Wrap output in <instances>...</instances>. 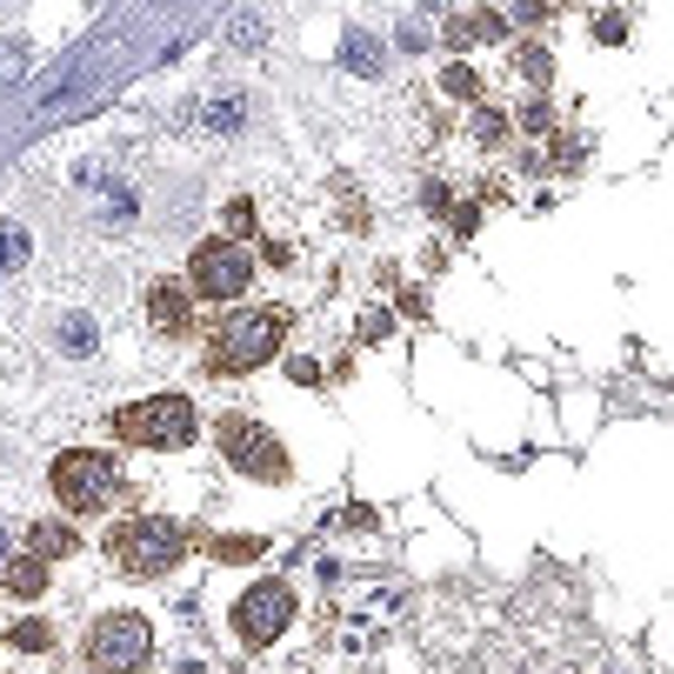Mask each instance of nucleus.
Returning <instances> with one entry per match:
<instances>
[{"mask_svg":"<svg viewBox=\"0 0 674 674\" xmlns=\"http://www.w3.org/2000/svg\"><path fill=\"white\" fill-rule=\"evenodd\" d=\"M54 494H60V508L94 515V508H108V501L121 494V468L108 454H94V448H74V454L54 461Z\"/></svg>","mask_w":674,"mask_h":674,"instance_id":"obj_1","label":"nucleus"},{"mask_svg":"<svg viewBox=\"0 0 674 674\" xmlns=\"http://www.w3.org/2000/svg\"><path fill=\"white\" fill-rule=\"evenodd\" d=\"M121 441H141V448H188L194 441V401L188 394H154L127 414H114Z\"/></svg>","mask_w":674,"mask_h":674,"instance_id":"obj_2","label":"nucleus"},{"mask_svg":"<svg viewBox=\"0 0 674 674\" xmlns=\"http://www.w3.org/2000/svg\"><path fill=\"white\" fill-rule=\"evenodd\" d=\"M181 548H188V535L167 521V515H141V521L114 528V561L127 574H167V568L181 561Z\"/></svg>","mask_w":674,"mask_h":674,"instance_id":"obj_3","label":"nucleus"},{"mask_svg":"<svg viewBox=\"0 0 674 674\" xmlns=\"http://www.w3.org/2000/svg\"><path fill=\"white\" fill-rule=\"evenodd\" d=\"M88 654H94V667H108V674H134V667L154 654V628H147L141 615H108V621H94Z\"/></svg>","mask_w":674,"mask_h":674,"instance_id":"obj_4","label":"nucleus"},{"mask_svg":"<svg viewBox=\"0 0 674 674\" xmlns=\"http://www.w3.org/2000/svg\"><path fill=\"white\" fill-rule=\"evenodd\" d=\"M247 281H255V261H247V247H234V240H207V247H194V288H201V294H214V301H240Z\"/></svg>","mask_w":674,"mask_h":674,"instance_id":"obj_5","label":"nucleus"},{"mask_svg":"<svg viewBox=\"0 0 674 674\" xmlns=\"http://www.w3.org/2000/svg\"><path fill=\"white\" fill-rule=\"evenodd\" d=\"M294 621V595L281 581H261V587H247L240 595V608H234V628H240V641L247 648H268L281 628Z\"/></svg>","mask_w":674,"mask_h":674,"instance_id":"obj_6","label":"nucleus"},{"mask_svg":"<svg viewBox=\"0 0 674 674\" xmlns=\"http://www.w3.org/2000/svg\"><path fill=\"white\" fill-rule=\"evenodd\" d=\"M268 355H281V321L274 314H234L221 327V368H261Z\"/></svg>","mask_w":674,"mask_h":674,"instance_id":"obj_7","label":"nucleus"},{"mask_svg":"<svg viewBox=\"0 0 674 674\" xmlns=\"http://www.w3.org/2000/svg\"><path fill=\"white\" fill-rule=\"evenodd\" d=\"M221 448H227V461H240L247 474H261V481H281V474H288L281 441H274V435H261L255 420H240V414H227V420H221Z\"/></svg>","mask_w":674,"mask_h":674,"instance_id":"obj_8","label":"nucleus"},{"mask_svg":"<svg viewBox=\"0 0 674 674\" xmlns=\"http://www.w3.org/2000/svg\"><path fill=\"white\" fill-rule=\"evenodd\" d=\"M147 321H154L160 334H181V327H188V294H181L175 281H160V288L147 294Z\"/></svg>","mask_w":674,"mask_h":674,"instance_id":"obj_9","label":"nucleus"},{"mask_svg":"<svg viewBox=\"0 0 674 674\" xmlns=\"http://www.w3.org/2000/svg\"><path fill=\"white\" fill-rule=\"evenodd\" d=\"M341 67H348V74H361V80H381L387 47H381L374 34H348V41H341Z\"/></svg>","mask_w":674,"mask_h":674,"instance_id":"obj_10","label":"nucleus"},{"mask_svg":"<svg viewBox=\"0 0 674 674\" xmlns=\"http://www.w3.org/2000/svg\"><path fill=\"white\" fill-rule=\"evenodd\" d=\"M60 348H67L74 361H94V355H101V327H94V314H67V321H60Z\"/></svg>","mask_w":674,"mask_h":674,"instance_id":"obj_11","label":"nucleus"},{"mask_svg":"<svg viewBox=\"0 0 674 674\" xmlns=\"http://www.w3.org/2000/svg\"><path fill=\"white\" fill-rule=\"evenodd\" d=\"M481 41H501V21H494V14H468V21H448V47H481Z\"/></svg>","mask_w":674,"mask_h":674,"instance_id":"obj_12","label":"nucleus"},{"mask_svg":"<svg viewBox=\"0 0 674 674\" xmlns=\"http://www.w3.org/2000/svg\"><path fill=\"white\" fill-rule=\"evenodd\" d=\"M41 587H47L41 554H14V561H8V595H41Z\"/></svg>","mask_w":674,"mask_h":674,"instance_id":"obj_13","label":"nucleus"},{"mask_svg":"<svg viewBox=\"0 0 674 674\" xmlns=\"http://www.w3.org/2000/svg\"><path fill=\"white\" fill-rule=\"evenodd\" d=\"M27 255H34V240H27V227H0V274H14V268H27Z\"/></svg>","mask_w":674,"mask_h":674,"instance_id":"obj_14","label":"nucleus"},{"mask_svg":"<svg viewBox=\"0 0 674 674\" xmlns=\"http://www.w3.org/2000/svg\"><path fill=\"white\" fill-rule=\"evenodd\" d=\"M240 121H247V101H240V94H214V101H207V127H214V134H234Z\"/></svg>","mask_w":674,"mask_h":674,"instance_id":"obj_15","label":"nucleus"},{"mask_svg":"<svg viewBox=\"0 0 674 674\" xmlns=\"http://www.w3.org/2000/svg\"><path fill=\"white\" fill-rule=\"evenodd\" d=\"M27 60H34V47H27V41H0V94H8L14 80L27 74Z\"/></svg>","mask_w":674,"mask_h":674,"instance_id":"obj_16","label":"nucleus"},{"mask_svg":"<svg viewBox=\"0 0 674 674\" xmlns=\"http://www.w3.org/2000/svg\"><path fill=\"white\" fill-rule=\"evenodd\" d=\"M34 554H41V561H54V554H74V528H60V521H41V528H34Z\"/></svg>","mask_w":674,"mask_h":674,"instance_id":"obj_17","label":"nucleus"},{"mask_svg":"<svg viewBox=\"0 0 674 674\" xmlns=\"http://www.w3.org/2000/svg\"><path fill=\"white\" fill-rule=\"evenodd\" d=\"M474 141H481V147H501V141H508V114L481 108V114H474Z\"/></svg>","mask_w":674,"mask_h":674,"instance_id":"obj_18","label":"nucleus"},{"mask_svg":"<svg viewBox=\"0 0 674 674\" xmlns=\"http://www.w3.org/2000/svg\"><path fill=\"white\" fill-rule=\"evenodd\" d=\"M227 41H234V47H261V41H268V27H261L255 14H240V21H227Z\"/></svg>","mask_w":674,"mask_h":674,"instance_id":"obj_19","label":"nucleus"},{"mask_svg":"<svg viewBox=\"0 0 674 674\" xmlns=\"http://www.w3.org/2000/svg\"><path fill=\"white\" fill-rule=\"evenodd\" d=\"M441 88H448L454 101H481V80H474L468 67H448V80H441Z\"/></svg>","mask_w":674,"mask_h":674,"instance_id":"obj_20","label":"nucleus"},{"mask_svg":"<svg viewBox=\"0 0 674 674\" xmlns=\"http://www.w3.org/2000/svg\"><path fill=\"white\" fill-rule=\"evenodd\" d=\"M515 67H521L528 80H548V74H554V60H548V47H521V54H515Z\"/></svg>","mask_w":674,"mask_h":674,"instance_id":"obj_21","label":"nucleus"},{"mask_svg":"<svg viewBox=\"0 0 674 674\" xmlns=\"http://www.w3.org/2000/svg\"><path fill=\"white\" fill-rule=\"evenodd\" d=\"M8 641H14V648H27V654H41V648H47V628H41V621H27V628H14Z\"/></svg>","mask_w":674,"mask_h":674,"instance_id":"obj_22","label":"nucleus"},{"mask_svg":"<svg viewBox=\"0 0 674 674\" xmlns=\"http://www.w3.org/2000/svg\"><path fill=\"white\" fill-rule=\"evenodd\" d=\"M247 227H255V207H247V201H227V234H247Z\"/></svg>","mask_w":674,"mask_h":674,"instance_id":"obj_23","label":"nucleus"},{"mask_svg":"<svg viewBox=\"0 0 674 674\" xmlns=\"http://www.w3.org/2000/svg\"><path fill=\"white\" fill-rule=\"evenodd\" d=\"M595 34L615 47V41H628V21H621V14H602V21H595Z\"/></svg>","mask_w":674,"mask_h":674,"instance_id":"obj_24","label":"nucleus"},{"mask_svg":"<svg viewBox=\"0 0 674 674\" xmlns=\"http://www.w3.org/2000/svg\"><path fill=\"white\" fill-rule=\"evenodd\" d=\"M515 21H548V0H515Z\"/></svg>","mask_w":674,"mask_h":674,"instance_id":"obj_25","label":"nucleus"},{"mask_svg":"<svg viewBox=\"0 0 674 674\" xmlns=\"http://www.w3.org/2000/svg\"><path fill=\"white\" fill-rule=\"evenodd\" d=\"M521 121H528V127H535V134H548V121H554V114H548V101H535V108H528V114H521Z\"/></svg>","mask_w":674,"mask_h":674,"instance_id":"obj_26","label":"nucleus"},{"mask_svg":"<svg viewBox=\"0 0 674 674\" xmlns=\"http://www.w3.org/2000/svg\"><path fill=\"white\" fill-rule=\"evenodd\" d=\"M420 8H448V0H420Z\"/></svg>","mask_w":674,"mask_h":674,"instance_id":"obj_27","label":"nucleus"},{"mask_svg":"<svg viewBox=\"0 0 674 674\" xmlns=\"http://www.w3.org/2000/svg\"><path fill=\"white\" fill-rule=\"evenodd\" d=\"M0 554H8V535H0Z\"/></svg>","mask_w":674,"mask_h":674,"instance_id":"obj_28","label":"nucleus"}]
</instances>
